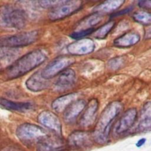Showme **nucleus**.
<instances>
[{"label":"nucleus","mask_w":151,"mask_h":151,"mask_svg":"<svg viewBox=\"0 0 151 151\" xmlns=\"http://www.w3.org/2000/svg\"><path fill=\"white\" fill-rule=\"evenodd\" d=\"M47 58V55L41 50L29 52L8 66L6 70L5 76L8 80H13L21 77L38 67Z\"/></svg>","instance_id":"f257e3e1"},{"label":"nucleus","mask_w":151,"mask_h":151,"mask_svg":"<svg viewBox=\"0 0 151 151\" xmlns=\"http://www.w3.org/2000/svg\"><path fill=\"white\" fill-rule=\"evenodd\" d=\"M138 5L141 8L150 9L151 6V1H141L139 2Z\"/></svg>","instance_id":"c756f323"},{"label":"nucleus","mask_w":151,"mask_h":151,"mask_svg":"<svg viewBox=\"0 0 151 151\" xmlns=\"http://www.w3.org/2000/svg\"><path fill=\"white\" fill-rule=\"evenodd\" d=\"M68 144L76 148H86L91 145L90 134L84 131H76L73 132L68 138Z\"/></svg>","instance_id":"4468645a"},{"label":"nucleus","mask_w":151,"mask_h":151,"mask_svg":"<svg viewBox=\"0 0 151 151\" xmlns=\"http://www.w3.org/2000/svg\"><path fill=\"white\" fill-rule=\"evenodd\" d=\"M133 6H129V7H127L126 8H124L123 9V10H120L114 14H113V15H111V17H117V16H120V15H124V14H126L127 13H129L130 12L132 9H133Z\"/></svg>","instance_id":"c85d7f7f"},{"label":"nucleus","mask_w":151,"mask_h":151,"mask_svg":"<svg viewBox=\"0 0 151 151\" xmlns=\"http://www.w3.org/2000/svg\"><path fill=\"white\" fill-rule=\"evenodd\" d=\"M86 106V101L83 99L76 100L73 102L63 112V119L65 123L72 124L83 112Z\"/></svg>","instance_id":"9b49d317"},{"label":"nucleus","mask_w":151,"mask_h":151,"mask_svg":"<svg viewBox=\"0 0 151 151\" xmlns=\"http://www.w3.org/2000/svg\"><path fill=\"white\" fill-rule=\"evenodd\" d=\"M76 79L75 71L71 68H67L62 71L55 83V88L57 91H65L71 88L74 84Z\"/></svg>","instance_id":"f8f14e48"},{"label":"nucleus","mask_w":151,"mask_h":151,"mask_svg":"<svg viewBox=\"0 0 151 151\" xmlns=\"http://www.w3.org/2000/svg\"><path fill=\"white\" fill-rule=\"evenodd\" d=\"M49 85L47 80L43 78L41 74V71H37L32 74L26 81L27 88L34 92H38L45 90Z\"/></svg>","instance_id":"2eb2a0df"},{"label":"nucleus","mask_w":151,"mask_h":151,"mask_svg":"<svg viewBox=\"0 0 151 151\" xmlns=\"http://www.w3.org/2000/svg\"><path fill=\"white\" fill-rule=\"evenodd\" d=\"M151 126L150 102H146L141 111L138 129L141 132L149 131Z\"/></svg>","instance_id":"aec40b11"},{"label":"nucleus","mask_w":151,"mask_h":151,"mask_svg":"<svg viewBox=\"0 0 151 151\" xmlns=\"http://www.w3.org/2000/svg\"><path fill=\"white\" fill-rule=\"evenodd\" d=\"M15 52L13 48L0 47V67L11 63L14 58Z\"/></svg>","instance_id":"b1692460"},{"label":"nucleus","mask_w":151,"mask_h":151,"mask_svg":"<svg viewBox=\"0 0 151 151\" xmlns=\"http://www.w3.org/2000/svg\"><path fill=\"white\" fill-rule=\"evenodd\" d=\"M95 28H90L84 30H80V31H76L73 33H71L70 35V37L73 39L76 40H79L84 38V37L91 34L95 30Z\"/></svg>","instance_id":"a878e982"},{"label":"nucleus","mask_w":151,"mask_h":151,"mask_svg":"<svg viewBox=\"0 0 151 151\" xmlns=\"http://www.w3.org/2000/svg\"><path fill=\"white\" fill-rule=\"evenodd\" d=\"M124 63V59L122 57H117L111 59L109 63V66L112 70H116L122 67Z\"/></svg>","instance_id":"bb28decb"},{"label":"nucleus","mask_w":151,"mask_h":151,"mask_svg":"<svg viewBox=\"0 0 151 151\" xmlns=\"http://www.w3.org/2000/svg\"><path fill=\"white\" fill-rule=\"evenodd\" d=\"M0 107L12 111L24 112L32 109V104L29 102H15L0 97Z\"/></svg>","instance_id":"a211bd4d"},{"label":"nucleus","mask_w":151,"mask_h":151,"mask_svg":"<svg viewBox=\"0 0 151 151\" xmlns=\"http://www.w3.org/2000/svg\"><path fill=\"white\" fill-rule=\"evenodd\" d=\"M103 18V15L100 13L94 12L83 18L77 26V31L93 28L100 23Z\"/></svg>","instance_id":"6ab92c4d"},{"label":"nucleus","mask_w":151,"mask_h":151,"mask_svg":"<svg viewBox=\"0 0 151 151\" xmlns=\"http://www.w3.org/2000/svg\"><path fill=\"white\" fill-rule=\"evenodd\" d=\"M146 142V139L145 138H141L136 143V146L137 147H140L145 143Z\"/></svg>","instance_id":"7c9ffc66"},{"label":"nucleus","mask_w":151,"mask_h":151,"mask_svg":"<svg viewBox=\"0 0 151 151\" xmlns=\"http://www.w3.org/2000/svg\"><path fill=\"white\" fill-rule=\"evenodd\" d=\"M26 24V14L18 8L11 5L0 6V28L20 29Z\"/></svg>","instance_id":"7ed1b4c3"},{"label":"nucleus","mask_w":151,"mask_h":151,"mask_svg":"<svg viewBox=\"0 0 151 151\" xmlns=\"http://www.w3.org/2000/svg\"><path fill=\"white\" fill-rule=\"evenodd\" d=\"M77 98V93H70L63 95L58 97L52 102L51 107L56 112H64L73 102L76 100Z\"/></svg>","instance_id":"f3484780"},{"label":"nucleus","mask_w":151,"mask_h":151,"mask_svg":"<svg viewBox=\"0 0 151 151\" xmlns=\"http://www.w3.org/2000/svg\"><path fill=\"white\" fill-rule=\"evenodd\" d=\"M37 119L38 122L44 127L58 135L61 134V123L55 113L48 110H45L39 114Z\"/></svg>","instance_id":"1a4fd4ad"},{"label":"nucleus","mask_w":151,"mask_h":151,"mask_svg":"<svg viewBox=\"0 0 151 151\" xmlns=\"http://www.w3.org/2000/svg\"><path fill=\"white\" fill-rule=\"evenodd\" d=\"M38 144L39 151H59L63 147L62 143L51 140L48 137L41 141Z\"/></svg>","instance_id":"4be33fe9"},{"label":"nucleus","mask_w":151,"mask_h":151,"mask_svg":"<svg viewBox=\"0 0 151 151\" xmlns=\"http://www.w3.org/2000/svg\"><path fill=\"white\" fill-rule=\"evenodd\" d=\"M16 134L21 142L26 144H31L35 142L38 143L48 137V134L44 129L36 124L28 123L18 126Z\"/></svg>","instance_id":"20e7f679"},{"label":"nucleus","mask_w":151,"mask_h":151,"mask_svg":"<svg viewBox=\"0 0 151 151\" xmlns=\"http://www.w3.org/2000/svg\"><path fill=\"white\" fill-rule=\"evenodd\" d=\"M115 25V22L113 21H110L102 26L100 27L98 29L94 30L92 33L94 38L97 39L105 38L109 33L111 31Z\"/></svg>","instance_id":"5701e85b"},{"label":"nucleus","mask_w":151,"mask_h":151,"mask_svg":"<svg viewBox=\"0 0 151 151\" xmlns=\"http://www.w3.org/2000/svg\"><path fill=\"white\" fill-rule=\"evenodd\" d=\"M124 2V1L122 0H111L101 2L94 8V12L103 14L112 12L117 9H119Z\"/></svg>","instance_id":"412c9836"},{"label":"nucleus","mask_w":151,"mask_h":151,"mask_svg":"<svg viewBox=\"0 0 151 151\" xmlns=\"http://www.w3.org/2000/svg\"><path fill=\"white\" fill-rule=\"evenodd\" d=\"M64 1H41L38 2L40 4V5L44 8H54L57 6L61 4Z\"/></svg>","instance_id":"cd10ccee"},{"label":"nucleus","mask_w":151,"mask_h":151,"mask_svg":"<svg viewBox=\"0 0 151 151\" xmlns=\"http://www.w3.org/2000/svg\"><path fill=\"white\" fill-rule=\"evenodd\" d=\"M137 112L135 108L127 110L120 117L115 126V132L121 134L128 131L134 124L136 120Z\"/></svg>","instance_id":"9d476101"},{"label":"nucleus","mask_w":151,"mask_h":151,"mask_svg":"<svg viewBox=\"0 0 151 151\" xmlns=\"http://www.w3.org/2000/svg\"><path fill=\"white\" fill-rule=\"evenodd\" d=\"M98 107L99 102L95 99H91L86 104L84 112L79 120V124L81 126L87 127L94 123Z\"/></svg>","instance_id":"ddd939ff"},{"label":"nucleus","mask_w":151,"mask_h":151,"mask_svg":"<svg viewBox=\"0 0 151 151\" xmlns=\"http://www.w3.org/2000/svg\"><path fill=\"white\" fill-rule=\"evenodd\" d=\"M94 48V41L90 38H84L70 43L67 50L72 55H83L92 52Z\"/></svg>","instance_id":"6e6552de"},{"label":"nucleus","mask_w":151,"mask_h":151,"mask_svg":"<svg viewBox=\"0 0 151 151\" xmlns=\"http://www.w3.org/2000/svg\"><path fill=\"white\" fill-rule=\"evenodd\" d=\"M74 62V58L68 55L58 57L41 71V76L43 78L48 80L59 75Z\"/></svg>","instance_id":"423d86ee"},{"label":"nucleus","mask_w":151,"mask_h":151,"mask_svg":"<svg viewBox=\"0 0 151 151\" xmlns=\"http://www.w3.org/2000/svg\"><path fill=\"white\" fill-rule=\"evenodd\" d=\"M133 19L141 24L149 25L151 22V16L149 12L146 11H138L133 14L132 16Z\"/></svg>","instance_id":"393cba45"},{"label":"nucleus","mask_w":151,"mask_h":151,"mask_svg":"<svg viewBox=\"0 0 151 151\" xmlns=\"http://www.w3.org/2000/svg\"><path fill=\"white\" fill-rule=\"evenodd\" d=\"M140 40V37L138 33L129 32L115 39L113 41V44L117 47L127 48L136 44Z\"/></svg>","instance_id":"dca6fc26"},{"label":"nucleus","mask_w":151,"mask_h":151,"mask_svg":"<svg viewBox=\"0 0 151 151\" xmlns=\"http://www.w3.org/2000/svg\"><path fill=\"white\" fill-rule=\"evenodd\" d=\"M123 106L119 101L109 103L103 110L95 126L93 137L98 143H103L108 139L114 120L122 110Z\"/></svg>","instance_id":"f03ea898"},{"label":"nucleus","mask_w":151,"mask_h":151,"mask_svg":"<svg viewBox=\"0 0 151 151\" xmlns=\"http://www.w3.org/2000/svg\"><path fill=\"white\" fill-rule=\"evenodd\" d=\"M81 7V1H64L49 12L48 18L52 21L61 19L78 11Z\"/></svg>","instance_id":"0eeeda50"},{"label":"nucleus","mask_w":151,"mask_h":151,"mask_svg":"<svg viewBox=\"0 0 151 151\" xmlns=\"http://www.w3.org/2000/svg\"><path fill=\"white\" fill-rule=\"evenodd\" d=\"M38 37L37 31H31L0 37V47L15 48L34 43Z\"/></svg>","instance_id":"39448f33"}]
</instances>
